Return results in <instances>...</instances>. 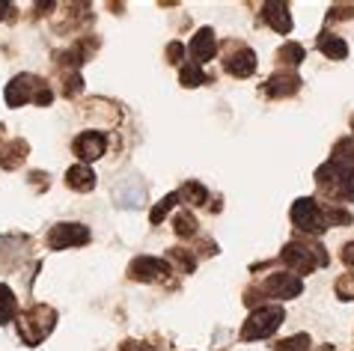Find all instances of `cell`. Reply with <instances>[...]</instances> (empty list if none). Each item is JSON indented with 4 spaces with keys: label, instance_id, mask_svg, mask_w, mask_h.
Listing matches in <instances>:
<instances>
[{
    "label": "cell",
    "instance_id": "cell-1",
    "mask_svg": "<svg viewBox=\"0 0 354 351\" xmlns=\"http://www.w3.org/2000/svg\"><path fill=\"white\" fill-rule=\"evenodd\" d=\"M280 262L289 271H295V277H307V274H313V271L328 265L330 256H328V250H324V245H319L316 238H301L298 236L280 250Z\"/></svg>",
    "mask_w": 354,
    "mask_h": 351
},
{
    "label": "cell",
    "instance_id": "cell-2",
    "mask_svg": "<svg viewBox=\"0 0 354 351\" xmlns=\"http://www.w3.org/2000/svg\"><path fill=\"white\" fill-rule=\"evenodd\" d=\"M316 188L330 202H354V167L328 161L316 170Z\"/></svg>",
    "mask_w": 354,
    "mask_h": 351
},
{
    "label": "cell",
    "instance_id": "cell-3",
    "mask_svg": "<svg viewBox=\"0 0 354 351\" xmlns=\"http://www.w3.org/2000/svg\"><path fill=\"white\" fill-rule=\"evenodd\" d=\"M54 325H57V310L48 304H33L30 310H24V313L18 316V336H21L24 345L36 348L51 336Z\"/></svg>",
    "mask_w": 354,
    "mask_h": 351
},
{
    "label": "cell",
    "instance_id": "cell-4",
    "mask_svg": "<svg viewBox=\"0 0 354 351\" xmlns=\"http://www.w3.org/2000/svg\"><path fill=\"white\" fill-rule=\"evenodd\" d=\"M3 95H6L9 107H21V104L48 107V104H51V99H54L48 81H45V77H39V75H18V77H12Z\"/></svg>",
    "mask_w": 354,
    "mask_h": 351
},
{
    "label": "cell",
    "instance_id": "cell-5",
    "mask_svg": "<svg viewBox=\"0 0 354 351\" xmlns=\"http://www.w3.org/2000/svg\"><path fill=\"white\" fill-rule=\"evenodd\" d=\"M283 319H286V307L283 304H262L257 307L253 313L248 316L241 328V339L244 343H257V339H268L274 330L283 325Z\"/></svg>",
    "mask_w": 354,
    "mask_h": 351
},
{
    "label": "cell",
    "instance_id": "cell-6",
    "mask_svg": "<svg viewBox=\"0 0 354 351\" xmlns=\"http://www.w3.org/2000/svg\"><path fill=\"white\" fill-rule=\"evenodd\" d=\"M292 227L295 232L304 238V236H310V238H319L322 232H328V220H324V209H322V202L316 197H301V200H295V206H292Z\"/></svg>",
    "mask_w": 354,
    "mask_h": 351
},
{
    "label": "cell",
    "instance_id": "cell-7",
    "mask_svg": "<svg viewBox=\"0 0 354 351\" xmlns=\"http://www.w3.org/2000/svg\"><path fill=\"white\" fill-rule=\"evenodd\" d=\"M221 60H223L226 75H232V77H250L253 72H257V54H253L244 42H239V39L223 42Z\"/></svg>",
    "mask_w": 354,
    "mask_h": 351
},
{
    "label": "cell",
    "instance_id": "cell-8",
    "mask_svg": "<svg viewBox=\"0 0 354 351\" xmlns=\"http://www.w3.org/2000/svg\"><path fill=\"white\" fill-rule=\"evenodd\" d=\"M257 289H259L262 298L292 301V298H298L304 292V283H301V277L289 274V271H274V274H268L262 283H257Z\"/></svg>",
    "mask_w": 354,
    "mask_h": 351
},
{
    "label": "cell",
    "instance_id": "cell-9",
    "mask_svg": "<svg viewBox=\"0 0 354 351\" xmlns=\"http://www.w3.org/2000/svg\"><path fill=\"white\" fill-rule=\"evenodd\" d=\"M90 229L84 223H54L45 232V245L48 250H66V247H84L90 245Z\"/></svg>",
    "mask_w": 354,
    "mask_h": 351
},
{
    "label": "cell",
    "instance_id": "cell-10",
    "mask_svg": "<svg viewBox=\"0 0 354 351\" xmlns=\"http://www.w3.org/2000/svg\"><path fill=\"white\" fill-rule=\"evenodd\" d=\"M301 86H304V81L295 69H277L268 81L262 84V93L268 95V99H292Z\"/></svg>",
    "mask_w": 354,
    "mask_h": 351
},
{
    "label": "cell",
    "instance_id": "cell-11",
    "mask_svg": "<svg viewBox=\"0 0 354 351\" xmlns=\"http://www.w3.org/2000/svg\"><path fill=\"white\" fill-rule=\"evenodd\" d=\"M214 51H218V36H214V27H200L194 36H191V42L185 45V54L191 57V63L196 66H203V63H209Z\"/></svg>",
    "mask_w": 354,
    "mask_h": 351
},
{
    "label": "cell",
    "instance_id": "cell-12",
    "mask_svg": "<svg viewBox=\"0 0 354 351\" xmlns=\"http://www.w3.org/2000/svg\"><path fill=\"white\" fill-rule=\"evenodd\" d=\"M167 274H170V265H167V259L158 256H137L129 265V277L137 283H158Z\"/></svg>",
    "mask_w": 354,
    "mask_h": 351
},
{
    "label": "cell",
    "instance_id": "cell-13",
    "mask_svg": "<svg viewBox=\"0 0 354 351\" xmlns=\"http://www.w3.org/2000/svg\"><path fill=\"white\" fill-rule=\"evenodd\" d=\"M72 149H75L77 158H81V164H93L107 152V134L84 131V134H77V137L72 140Z\"/></svg>",
    "mask_w": 354,
    "mask_h": 351
},
{
    "label": "cell",
    "instance_id": "cell-14",
    "mask_svg": "<svg viewBox=\"0 0 354 351\" xmlns=\"http://www.w3.org/2000/svg\"><path fill=\"white\" fill-rule=\"evenodd\" d=\"M262 21L280 36H289L295 27L292 15H289V3H280V0H268V3L262 6Z\"/></svg>",
    "mask_w": 354,
    "mask_h": 351
},
{
    "label": "cell",
    "instance_id": "cell-15",
    "mask_svg": "<svg viewBox=\"0 0 354 351\" xmlns=\"http://www.w3.org/2000/svg\"><path fill=\"white\" fill-rule=\"evenodd\" d=\"M66 184L68 191H77V193H90L95 191V173L90 164H72L66 170Z\"/></svg>",
    "mask_w": 354,
    "mask_h": 351
},
{
    "label": "cell",
    "instance_id": "cell-16",
    "mask_svg": "<svg viewBox=\"0 0 354 351\" xmlns=\"http://www.w3.org/2000/svg\"><path fill=\"white\" fill-rule=\"evenodd\" d=\"M316 48L319 51L328 57V60H346L348 57V45H346V39L342 36H337V33H330L328 27L319 33V39H316Z\"/></svg>",
    "mask_w": 354,
    "mask_h": 351
},
{
    "label": "cell",
    "instance_id": "cell-17",
    "mask_svg": "<svg viewBox=\"0 0 354 351\" xmlns=\"http://www.w3.org/2000/svg\"><path fill=\"white\" fill-rule=\"evenodd\" d=\"M30 152V146H27V140H9L3 149H0V167L3 170H18L24 164V155Z\"/></svg>",
    "mask_w": 354,
    "mask_h": 351
},
{
    "label": "cell",
    "instance_id": "cell-18",
    "mask_svg": "<svg viewBox=\"0 0 354 351\" xmlns=\"http://www.w3.org/2000/svg\"><path fill=\"white\" fill-rule=\"evenodd\" d=\"M173 232L179 236L182 241H194L200 236V220H196V214L191 209H182L179 214L173 218Z\"/></svg>",
    "mask_w": 354,
    "mask_h": 351
},
{
    "label": "cell",
    "instance_id": "cell-19",
    "mask_svg": "<svg viewBox=\"0 0 354 351\" xmlns=\"http://www.w3.org/2000/svg\"><path fill=\"white\" fill-rule=\"evenodd\" d=\"M307 57V48L298 45V42H286L277 51V69H298Z\"/></svg>",
    "mask_w": 354,
    "mask_h": 351
},
{
    "label": "cell",
    "instance_id": "cell-20",
    "mask_svg": "<svg viewBox=\"0 0 354 351\" xmlns=\"http://www.w3.org/2000/svg\"><path fill=\"white\" fill-rule=\"evenodd\" d=\"M164 259H167V265H173L176 274H182V277H188L196 268V259L191 256V250H185V247H170Z\"/></svg>",
    "mask_w": 354,
    "mask_h": 351
},
{
    "label": "cell",
    "instance_id": "cell-21",
    "mask_svg": "<svg viewBox=\"0 0 354 351\" xmlns=\"http://www.w3.org/2000/svg\"><path fill=\"white\" fill-rule=\"evenodd\" d=\"M209 81H214V75H205L203 72V66H196V63H191V60H185L182 63V69H179V84L182 86H203V84H209Z\"/></svg>",
    "mask_w": 354,
    "mask_h": 351
},
{
    "label": "cell",
    "instance_id": "cell-22",
    "mask_svg": "<svg viewBox=\"0 0 354 351\" xmlns=\"http://www.w3.org/2000/svg\"><path fill=\"white\" fill-rule=\"evenodd\" d=\"M176 193H179V202H185V206H205L209 202V191L200 182H185Z\"/></svg>",
    "mask_w": 354,
    "mask_h": 351
},
{
    "label": "cell",
    "instance_id": "cell-23",
    "mask_svg": "<svg viewBox=\"0 0 354 351\" xmlns=\"http://www.w3.org/2000/svg\"><path fill=\"white\" fill-rule=\"evenodd\" d=\"M18 316V298L15 292L6 286V283H0V325H9Z\"/></svg>",
    "mask_w": 354,
    "mask_h": 351
},
{
    "label": "cell",
    "instance_id": "cell-24",
    "mask_svg": "<svg viewBox=\"0 0 354 351\" xmlns=\"http://www.w3.org/2000/svg\"><path fill=\"white\" fill-rule=\"evenodd\" d=\"M60 84H63V99H77L84 93L81 72H60Z\"/></svg>",
    "mask_w": 354,
    "mask_h": 351
},
{
    "label": "cell",
    "instance_id": "cell-25",
    "mask_svg": "<svg viewBox=\"0 0 354 351\" xmlns=\"http://www.w3.org/2000/svg\"><path fill=\"white\" fill-rule=\"evenodd\" d=\"M176 202H179V193H176V191H173V193H167V197H164L158 206L152 209V214H149V223H152V227H158V223L167 218V214L176 209Z\"/></svg>",
    "mask_w": 354,
    "mask_h": 351
},
{
    "label": "cell",
    "instance_id": "cell-26",
    "mask_svg": "<svg viewBox=\"0 0 354 351\" xmlns=\"http://www.w3.org/2000/svg\"><path fill=\"white\" fill-rule=\"evenodd\" d=\"M333 295L339 301H354V271L337 277V283H333Z\"/></svg>",
    "mask_w": 354,
    "mask_h": 351
},
{
    "label": "cell",
    "instance_id": "cell-27",
    "mask_svg": "<svg viewBox=\"0 0 354 351\" xmlns=\"http://www.w3.org/2000/svg\"><path fill=\"white\" fill-rule=\"evenodd\" d=\"M310 345H313L310 334H295L289 339H280V343L274 345V351H307Z\"/></svg>",
    "mask_w": 354,
    "mask_h": 351
},
{
    "label": "cell",
    "instance_id": "cell-28",
    "mask_svg": "<svg viewBox=\"0 0 354 351\" xmlns=\"http://www.w3.org/2000/svg\"><path fill=\"white\" fill-rule=\"evenodd\" d=\"M328 18H330V21H348V18H354V3H337V6H330Z\"/></svg>",
    "mask_w": 354,
    "mask_h": 351
},
{
    "label": "cell",
    "instance_id": "cell-29",
    "mask_svg": "<svg viewBox=\"0 0 354 351\" xmlns=\"http://www.w3.org/2000/svg\"><path fill=\"white\" fill-rule=\"evenodd\" d=\"M167 63H173V66L185 63V45L182 42H170V45H167Z\"/></svg>",
    "mask_w": 354,
    "mask_h": 351
},
{
    "label": "cell",
    "instance_id": "cell-30",
    "mask_svg": "<svg viewBox=\"0 0 354 351\" xmlns=\"http://www.w3.org/2000/svg\"><path fill=\"white\" fill-rule=\"evenodd\" d=\"M120 351H158V348H152V343H146V339H125Z\"/></svg>",
    "mask_w": 354,
    "mask_h": 351
},
{
    "label": "cell",
    "instance_id": "cell-31",
    "mask_svg": "<svg viewBox=\"0 0 354 351\" xmlns=\"http://www.w3.org/2000/svg\"><path fill=\"white\" fill-rule=\"evenodd\" d=\"M194 247H196V253H203V256H214V253H218V245L209 238H200V241L194 238Z\"/></svg>",
    "mask_w": 354,
    "mask_h": 351
},
{
    "label": "cell",
    "instance_id": "cell-32",
    "mask_svg": "<svg viewBox=\"0 0 354 351\" xmlns=\"http://www.w3.org/2000/svg\"><path fill=\"white\" fill-rule=\"evenodd\" d=\"M339 262L346 268H351L354 271V241H348V245H342V250H339Z\"/></svg>",
    "mask_w": 354,
    "mask_h": 351
},
{
    "label": "cell",
    "instance_id": "cell-33",
    "mask_svg": "<svg viewBox=\"0 0 354 351\" xmlns=\"http://www.w3.org/2000/svg\"><path fill=\"white\" fill-rule=\"evenodd\" d=\"M316 351H337V348H333V345H319Z\"/></svg>",
    "mask_w": 354,
    "mask_h": 351
},
{
    "label": "cell",
    "instance_id": "cell-34",
    "mask_svg": "<svg viewBox=\"0 0 354 351\" xmlns=\"http://www.w3.org/2000/svg\"><path fill=\"white\" fill-rule=\"evenodd\" d=\"M351 131H354V116H351ZM351 137H354V134H351Z\"/></svg>",
    "mask_w": 354,
    "mask_h": 351
},
{
    "label": "cell",
    "instance_id": "cell-35",
    "mask_svg": "<svg viewBox=\"0 0 354 351\" xmlns=\"http://www.w3.org/2000/svg\"><path fill=\"white\" fill-rule=\"evenodd\" d=\"M0 137H3V125H0Z\"/></svg>",
    "mask_w": 354,
    "mask_h": 351
}]
</instances>
